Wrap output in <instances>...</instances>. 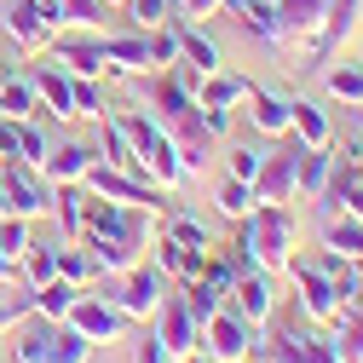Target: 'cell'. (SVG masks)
<instances>
[{"mask_svg":"<svg viewBox=\"0 0 363 363\" xmlns=\"http://www.w3.org/2000/svg\"><path fill=\"white\" fill-rule=\"evenodd\" d=\"M329 86H335L340 99H363V69H335V75H329Z\"/></svg>","mask_w":363,"mask_h":363,"instance_id":"cell-15","label":"cell"},{"mask_svg":"<svg viewBox=\"0 0 363 363\" xmlns=\"http://www.w3.org/2000/svg\"><path fill=\"white\" fill-rule=\"evenodd\" d=\"M86 167H93V156H86V150H58V162H52L58 179H81Z\"/></svg>","mask_w":363,"mask_h":363,"instance_id":"cell-13","label":"cell"},{"mask_svg":"<svg viewBox=\"0 0 363 363\" xmlns=\"http://www.w3.org/2000/svg\"><path fill=\"white\" fill-rule=\"evenodd\" d=\"M133 12H139V23H162L167 18V0H133Z\"/></svg>","mask_w":363,"mask_h":363,"instance_id":"cell-21","label":"cell"},{"mask_svg":"<svg viewBox=\"0 0 363 363\" xmlns=\"http://www.w3.org/2000/svg\"><path fill=\"white\" fill-rule=\"evenodd\" d=\"M237 300H242V311H248V317H254V323H259V317H265V311H271V289H265V283H259V277H248V283H242V289H237Z\"/></svg>","mask_w":363,"mask_h":363,"instance_id":"cell-6","label":"cell"},{"mask_svg":"<svg viewBox=\"0 0 363 363\" xmlns=\"http://www.w3.org/2000/svg\"><path fill=\"white\" fill-rule=\"evenodd\" d=\"M231 167H237V179H254V173H259V156H254V150H242Z\"/></svg>","mask_w":363,"mask_h":363,"instance_id":"cell-23","label":"cell"},{"mask_svg":"<svg viewBox=\"0 0 363 363\" xmlns=\"http://www.w3.org/2000/svg\"><path fill=\"white\" fill-rule=\"evenodd\" d=\"M329 242H335V248H346V254H357V259H363V231H352V225H346V231H329Z\"/></svg>","mask_w":363,"mask_h":363,"instance_id":"cell-19","label":"cell"},{"mask_svg":"<svg viewBox=\"0 0 363 363\" xmlns=\"http://www.w3.org/2000/svg\"><path fill=\"white\" fill-rule=\"evenodd\" d=\"M242 93H248L242 81H213V86H208V104H213V110H225V104H231V99H242Z\"/></svg>","mask_w":363,"mask_h":363,"instance_id":"cell-17","label":"cell"},{"mask_svg":"<svg viewBox=\"0 0 363 363\" xmlns=\"http://www.w3.org/2000/svg\"><path fill=\"white\" fill-rule=\"evenodd\" d=\"M294 121H300V133H306V145H323V139H329V121L317 116V104H294Z\"/></svg>","mask_w":363,"mask_h":363,"instance_id":"cell-9","label":"cell"},{"mask_svg":"<svg viewBox=\"0 0 363 363\" xmlns=\"http://www.w3.org/2000/svg\"><path fill=\"white\" fill-rule=\"evenodd\" d=\"M40 23H47V18H40V12L29 6V0H18V6L6 12V35H12V40H23V47H35V40L47 35V29H40Z\"/></svg>","mask_w":363,"mask_h":363,"instance_id":"cell-2","label":"cell"},{"mask_svg":"<svg viewBox=\"0 0 363 363\" xmlns=\"http://www.w3.org/2000/svg\"><path fill=\"white\" fill-rule=\"evenodd\" d=\"M185 52H191L202 69H219V52H213V40H208V35H185Z\"/></svg>","mask_w":363,"mask_h":363,"instance_id":"cell-14","label":"cell"},{"mask_svg":"<svg viewBox=\"0 0 363 363\" xmlns=\"http://www.w3.org/2000/svg\"><path fill=\"white\" fill-rule=\"evenodd\" d=\"M69 306H75V289H69V283H47V289H40V311L58 317V311H69Z\"/></svg>","mask_w":363,"mask_h":363,"instance_id":"cell-12","label":"cell"},{"mask_svg":"<svg viewBox=\"0 0 363 363\" xmlns=\"http://www.w3.org/2000/svg\"><path fill=\"white\" fill-rule=\"evenodd\" d=\"M139 363H167V352H162V346H145V352H139Z\"/></svg>","mask_w":363,"mask_h":363,"instance_id":"cell-24","label":"cell"},{"mask_svg":"<svg viewBox=\"0 0 363 363\" xmlns=\"http://www.w3.org/2000/svg\"><path fill=\"white\" fill-rule=\"evenodd\" d=\"M29 86H18V81H6V86H0V116H6V121H23L29 116Z\"/></svg>","mask_w":363,"mask_h":363,"instance_id":"cell-4","label":"cell"},{"mask_svg":"<svg viewBox=\"0 0 363 363\" xmlns=\"http://www.w3.org/2000/svg\"><path fill=\"white\" fill-rule=\"evenodd\" d=\"M29 271H35V277H52V271H58V254H52V248H35V254H29Z\"/></svg>","mask_w":363,"mask_h":363,"instance_id":"cell-20","label":"cell"},{"mask_svg":"<svg viewBox=\"0 0 363 363\" xmlns=\"http://www.w3.org/2000/svg\"><path fill=\"white\" fill-rule=\"evenodd\" d=\"M150 306H156V277H150V271H139V277H133V289H127V311L145 317Z\"/></svg>","mask_w":363,"mask_h":363,"instance_id":"cell-5","label":"cell"},{"mask_svg":"<svg viewBox=\"0 0 363 363\" xmlns=\"http://www.w3.org/2000/svg\"><path fill=\"white\" fill-rule=\"evenodd\" d=\"M213 352L219 357H242V323L237 317H219L213 323Z\"/></svg>","mask_w":363,"mask_h":363,"instance_id":"cell-3","label":"cell"},{"mask_svg":"<svg viewBox=\"0 0 363 363\" xmlns=\"http://www.w3.org/2000/svg\"><path fill=\"white\" fill-rule=\"evenodd\" d=\"M0 248H6L12 259L29 254V231H23V225H6V219H0Z\"/></svg>","mask_w":363,"mask_h":363,"instance_id":"cell-16","label":"cell"},{"mask_svg":"<svg viewBox=\"0 0 363 363\" xmlns=\"http://www.w3.org/2000/svg\"><path fill=\"white\" fill-rule=\"evenodd\" d=\"M47 357H52V363H81V357H86V335H52Z\"/></svg>","mask_w":363,"mask_h":363,"instance_id":"cell-10","label":"cell"},{"mask_svg":"<svg viewBox=\"0 0 363 363\" xmlns=\"http://www.w3.org/2000/svg\"><path fill=\"white\" fill-rule=\"evenodd\" d=\"M254 127L283 133V127H289V104H283V99H259V104H254Z\"/></svg>","mask_w":363,"mask_h":363,"instance_id":"cell-7","label":"cell"},{"mask_svg":"<svg viewBox=\"0 0 363 363\" xmlns=\"http://www.w3.org/2000/svg\"><path fill=\"white\" fill-rule=\"evenodd\" d=\"M6 208H12V202H6V191H0V219H6Z\"/></svg>","mask_w":363,"mask_h":363,"instance_id":"cell-26","label":"cell"},{"mask_svg":"<svg viewBox=\"0 0 363 363\" xmlns=\"http://www.w3.org/2000/svg\"><path fill=\"white\" fill-rule=\"evenodd\" d=\"M18 150H23L29 162H40V133H35V127H18Z\"/></svg>","mask_w":363,"mask_h":363,"instance_id":"cell-22","label":"cell"},{"mask_svg":"<svg viewBox=\"0 0 363 363\" xmlns=\"http://www.w3.org/2000/svg\"><path fill=\"white\" fill-rule=\"evenodd\" d=\"M12 271H18V259H12L6 248H0V277H12Z\"/></svg>","mask_w":363,"mask_h":363,"instance_id":"cell-25","label":"cell"},{"mask_svg":"<svg viewBox=\"0 0 363 363\" xmlns=\"http://www.w3.org/2000/svg\"><path fill=\"white\" fill-rule=\"evenodd\" d=\"M40 93L52 99V110H58V116H75V93H69V81H58V75H40Z\"/></svg>","mask_w":363,"mask_h":363,"instance_id":"cell-11","label":"cell"},{"mask_svg":"<svg viewBox=\"0 0 363 363\" xmlns=\"http://www.w3.org/2000/svg\"><path fill=\"white\" fill-rule=\"evenodd\" d=\"M75 317H81V329H86V335H116V329H121V317L104 311V306H81Z\"/></svg>","mask_w":363,"mask_h":363,"instance_id":"cell-8","label":"cell"},{"mask_svg":"<svg viewBox=\"0 0 363 363\" xmlns=\"http://www.w3.org/2000/svg\"><path fill=\"white\" fill-rule=\"evenodd\" d=\"M0 191H6V202L18 208V213H40V208H47V202H40V191H35V179L29 173H6V179H0Z\"/></svg>","mask_w":363,"mask_h":363,"instance_id":"cell-1","label":"cell"},{"mask_svg":"<svg viewBox=\"0 0 363 363\" xmlns=\"http://www.w3.org/2000/svg\"><path fill=\"white\" fill-rule=\"evenodd\" d=\"M0 86H6V75H0Z\"/></svg>","mask_w":363,"mask_h":363,"instance_id":"cell-27","label":"cell"},{"mask_svg":"<svg viewBox=\"0 0 363 363\" xmlns=\"http://www.w3.org/2000/svg\"><path fill=\"white\" fill-rule=\"evenodd\" d=\"M219 202H225V213H248V191H242V179H237V185H225Z\"/></svg>","mask_w":363,"mask_h":363,"instance_id":"cell-18","label":"cell"}]
</instances>
